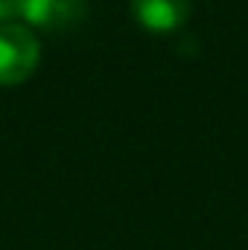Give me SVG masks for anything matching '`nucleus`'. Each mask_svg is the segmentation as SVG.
I'll use <instances>...</instances> for the list:
<instances>
[{
	"label": "nucleus",
	"mask_w": 248,
	"mask_h": 250,
	"mask_svg": "<svg viewBox=\"0 0 248 250\" xmlns=\"http://www.w3.org/2000/svg\"><path fill=\"white\" fill-rule=\"evenodd\" d=\"M190 0H131L134 21L149 32H175L190 18Z\"/></svg>",
	"instance_id": "3"
},
{
	"label": "nucleus",
	"mask_w": 248,
	"mask_h": 250,
	"mask_svg": "<svg viewBox=\"0 0 248 250\" xmlns=\"http://www.w3.org/2000/svg\"><path fill=\"white\" fill-rule=\"evenodd\" d=\"M41 62V44L26 23H0V87L24 84Z\"/></svg>",
	"instance_id": "1"
},
{
	"label": "nucleus",
	"mask_w": 248,
	"mask_h": 250,
	"mask_svg": "<svg viewBox=\"0 0 248 250\" xmlns=\"http://www.w3.org/2000/svg\"><path fill=\"white\" fill-rule=\"evenodd\" d=\"M88 12L85 0H21V18L29 29L62 32L76 26Z\"/></svg>",
	"instance_id": "2"
},
{
	"label": "nucleus",
	"mask_w": 248,
	"mask_h": 250,
	"mask_svg": "<svg viewBox=\"0 0 248 250\" xmlns=\"http://www.w3.org/2000/svg\"><path fill=\"white\" fill-rule=\"evenodd\" d=\"M21 18V0H0V23H12Z\"/></svg>",
	"instance_id": "4"
}]
</instances>
